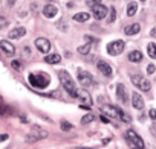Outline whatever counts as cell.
<instances>
[{
    "label": "cell",
    "instance_id": "9c48e42d",
    "mask_svg": "<svg viewBox=\"0 0 156 149\" xmlns=\"http://www.w3.org/2000/svg\"><path fill=\"white\" fill-rule=\"evenodd\" d=\"M48 137V132L46 131H40V132H34V134H28L26 135V143H35V141H38V140H43V138H46Z\"/></svg>",
    "mask_w": 156,
    "mask_h": 149
},
{
    "label": "cell",
    "instance_id": "30bf717a",
    "mask_svg": "<svg viewBox=\"0 0 156 149\" xmlns=\"http://www.w3.org/2000/svg\"><path fill=\"white\" fill-rule=\"evenodd\" d=\"M97 67H98V70L104 74V76H112V67L106 61H98L97 62Z\"/></svg>",
    "mask_w": 156,
    "mask_h": 149
},
{
    "label": "cell",
    "instance_id": "d590c367",
    "mask_svg": "<svg viewBox=\"0 0 156 149\" xmlns=\"http://www.w3.org/2000/svg\"><path fill=\"white\" fill-rule=\"evenodd\" d=\"M81 149H87V147H81Z\"/></svg>",
    "mask_w": 156,
    "mask_h": 149
},
{
    "label": "cell",
    "instance_id": "277c9868",
    "mask_svg": "<svg viewBox=\"0 0 156 149\" xmlns=\"http://www.w3.org/2000/svg\"><path fill=\"white\" fill-rule=\"evenodd\" d=\"M124 47H126L124 41H121V40L112 41V43H109V44H107V53H109V55H112V56H118V55H121V53H122Z\"/></svg>",
    "mask_w": 156,
    "mask_h": 149
},
{
    "label": "cell",
    "instance_id": "d6986e66",
    "mask_svg": "<svg viewBox=\"0 0 156 149\" xmlns=\"http://www.w3.org/2000/svg\"><path fill=\"white\" fill-rule=\"evenodd\" d=\"M44 61H46L48 64H58V62L61 61V56H60L58 53H52V55H48V56L44 58Z\"/></svg>",
    "mask_w": 156,
    "mask_h": 149
},
{
    "label": "cell",
    "instance_id": "4316f807",
    "mask_svg": "<svg viewBox=\"0 0 156 149\" xmlns=\"http://www.w3.org/2000/svg\"><path fill=\"white\" fill-rule=\"evenodd\" d=\"M6 25H8V20L5 17H0V29H3Z\"/></svg>",
    "mask_w": 156,
    "mask_h": 149
},
{
    "label": "cell",
    "instance_id": "6da1fadb",
    "mask_svg": "<svg viewBox=\"0 0 156 149\" xmlns=\"http://www.w3.org/2000/svg\"><path fill=\"white\" fill-rule=\"evenodd\" d=\"M58 78H60V82H61V85L64 87V90H66L72 98H75L76 85H75V82H73V79H72L70 74H69L66 70H60V71H58Z\"/></svg>",
    "mask_w": 156,
    "mask_h": 149
},
{
    "label": "cell",
    "instance_id": "83f0119b",
    "mask_svg": "<svg viewBox=\"0 0 156 149\" xmlns=\"http://www.w3.org/2000/svg\"><path fill=\"white\" fill-rule=\"evenodd\" d=\"M147 73H148V74H153V73H154V65H153V64H150V65L147 67Z\"/></svg>",
    "mask_w": 156,
    "mask_h": 149
},
{
    "label": "cell",
    "instance_id": "44dd1931",
    "mask_svg": "<svg viewBox=\"0 0 156 149\" xmlns=\"http://www.w3.org/2000/svg\"><path fill=\"white\" fill-rule=\"evenodd\" d=\"M136 11H138V5H136L135 2H130V3L127 5V15L132 17V15L136 14Z\"/></svg>",
    "mask_w": 156,
    "mask_h": 149
},
{
    "label": "cell",
    "instance_id": "52a82bcc",
    "mask_svg": "<svg viewBox=\"0 0 156 149\" xmlns=\"http://www.w3.org/2000/svg\"><path fill=\"white\" fill-rule=\"evenodd\" d=\"M92 12H94V17H95L97 20H103V18H106L109 9H107L104 5L98 3V5H94V6H92Z\"/></svg>",
    "mask_w": 156,
    "mask_h": 149
},
{
    "label": "cell",
    "instance_id": "ba28073f",
    "mask_svg": "<svg viewBox=\"0 0 156 149\" xmlns=\"http://www.w3.org/2000/svg\"><path fill=\"white\" fill-rule=\"evenodd\" d=\"M35 47L41 52V53H48L51 50V43L48 38H37L35 40Z\"/></svg>",
    "mask_w": 156,
    "mask_h": 149
},
{
    "label": "cell",
    "instance_id": "d4e9b609",
    "mask_svg": "<svg viewBox=\"0 0 156 149\" xmlns=\"http://www.w3.org/2000/svg\"><path fill=\"white\" fill-rule=\"evenodd\" d=\"M116 18V9L115 8H110V18H109V23H113Z\"/></svg>",
    "mask_w": 156,
    "mask_h": 149
},
{
    "label": "cell",
    "instance_id": "ffe728a7",
    "mask_svg": "<svg viewBox=\"0 0 156 149\" xmlns=\"http://www.w3.org/2000/svg\"><path fill=\"white\" fill-rule=\"evenodd\" d=\"M89 17H90V15H89L87 12H78V14L73 15V20H75V22H83V23H84V22L89 20Z\"/></svg>",
    "mask_w": 156,
    "mask_h": 149
},
{
    "label": "cell",
    "instance_id": "f1b7e54d",
    "mask_svg": "<svg viewBox=\"0 0 156 149\" xmlns=\"http://www.w3.org/2000/svg\"><path fill=\"white\" fill-rule=\"evenodd\" d=\"M98 3H101V0H89V5H90V6L98 5Z\"/></svg>",
    "mask_w": 156,
    "mask_h": 149
},
{
    "label": "cell",
    "instance_id": "8d00e7d4",
    "mask_svg": "<svg viewBox=\"0 0 156 149\" xmlns=\"http://www.w3.org/2000/svg\"><path fill=\"white\" fill-rule=\"evenodd\" d=\"M142 2H145V0H142Z\"/></svg>",
    "mask_w": 156,
    "mask_h": 149
},
{
    "label": "cell",
    "instance_id": "2e32d148",
    "mask_svg": "<svg viewBox=\"0 0 156 149\" xmlns=\"http://www.w3.org/2000/svg\"><path fill=\"white\" fill-rule=\"evenodd\" d=\"M75 98H80V99H83V101H86V104L87 105H90L92 104V99H90V94L86 91V90H78L76 88V93H75Z\"/></svg>",
    "mask_w": 156,
    "mask_h": 149
},
{
    "label": "cell",
    "instance_id": "8992f818",
    "mask_svg": "<svg viewBox=\"0 0 156 149\" xmlns=\"http://www.w3.org/2000/svg\"><path fill=\"white\" fill-rule=\"evenodd\" d=\"M78 81L83 87H90L95 84V79L92 78V74L87 71H78Z\"/></svg>",
    "mask_w": 156,
    "mask_h": 149
},
{
    "label": "cell",
    "instance_id": "5b68a950",
    "mask_svg": "<svg viewBox=\"0 0 156 149\" xmlns=\"http://www.w3.org/2000/svg\"><path fill=\"white\" fill-rule=\"evenodd\" d=\"M126 138H127V141H129L132 146H135V147H144V140H142L133 129H129V131L126 132Z\"/></svg>",
    "mask_w": 156,
    "mask_h": 149
},
{
    "label": "cell",
    "instance_id": "7a4b0ae2",
    "mask_svg": "<svg viewBox=\"0 0 156 149\" xmlns=\"http://www.w3.org/2000/svg\"><path fill=\"white\" fill-rule=\"evenodd\" d=\"M28 79H29L31 85L37 87V88H44L49 84V76L44 73H31Z\"/></svg>",
    "mask_w": 156,
    "mask_h": 149
},
{
    "label": "cell",
    "instance_id": "e0dca14e",
    "mask_svg": "<svg viewBox=\"0 0 156 149\" xmlns=\"http://www.w3.org/2000/svg\"><path fill=\"white\" fill-rule=\"evenodd\" d=\"M139 31H141V25H139V23L129 25V26H126V29H124V32H126L127 35H136Z\"/></svg>",
    "mask_w": 156,
    "mask_h": 149
},
{
    "label": "cell",
    "instance_id": "836d02e7",
    "mask_svg": "<svg viewBox=\"0 0 156 149\" xmlns=\"http://www.w3.org/2000/svg\"><path fill=\"white\" fill-rule=\"evenodd\" d=\"M5 113H6V111L3 110V107H2V105H0V114H5Z\"/></svg>",
    "mask_w": 156,
    "mask_h": 149
},
{
    "label": "cell",
    "instance_id": "4dcf8cb0",
    "mask_svg": "<svg viewBox=\"0 0 156 149\" xmlns=\"http://www.w3.org/2000/svg\"><path fill=\"white\" fill-rule=\"evenodd\" d=\"M5 140H8V134H2V135H0V141H5Z\"/></svg>",
    "mask_w": 156,
    "mask_h": 149
},
{
    "label": "cell",
    "instance_id": "cb8c5ba5",
    "mask_svg": "<svg viewBox=\"0 0 156 149\" xmlns=\"http://www.w3.org/2000/svg\"><path fill=\"white\" fill-rule=\"evenodd\" d=\"M89 50H90V46H89V44H84V46L78 47V53H80V55H87Z\"/></svg>",
    "mask_w": 156,
    "mask_h": 149
},
{
    "label": "cell",
    "instance_id": "d6a6232c",
    "mask_svg": "<svg viewBox=\"0 0 156 149\" xmlns=\"http://www.w3.org/2000/svg\"><path fill=\"white\" fill-rule=\"evenodd\" d=\"M16 3V0H8V6H14Z\"/></svg>",
    "mask_w": 156,
    "mask_h": 149
},
{
    "label": "cell",
    "instance_id": "e575fe53",
    "mask_svg": "<svg viewBox=\"0 0 156 149\" xmlns=\"http://www.w3.org/2000/svg\"><path fill=\"white\" fill-rule=\"evenodd\" d=\"M133 149H142V147H133Z\"/></svg>",
    "mask_w": 156,
    "mask_h": 149
},
{
    "label": "cell",
    "instance_id": "5bb4252c",
    "mask_svg": "<svg viewBox=\"0 0 156 149\" xmlns=\"http://www.w3.org/2000/svg\"><path fill=\"white\" fill-rule=\"evenodd\" d=\"M0 49H2L6 55H14V53H16V47H14L9 41H5V40L0 41Z\"/></svg>",
    "mask_w": 156,
    "mask_h": 149
},
{
    "label": "cell",
    "instance_id": "484cf974",
    "mask_svg": "<svg viewBox=\"0 0 156 149\" xmlns=\"http://www.w3.org/2000/svg\"><path fill=\"white\" fill-rule=\"evenodd\" d=\"M61 129L63 131H69V129H72V125L67 123V122H61Z\"/></svg>",
    "mask_w": 156,
    "mask_h": 149
},
{
    "label": "cell",
    "instance_id": "7402d4cb",
    "mask_svg": "<svg viewBox=\"0 0 156 149\" xmlns=\"http://www.w3.org/2000/svg\"><path fill=\"white\" fill-rule=\"evenodd\" d=\"M147 53H148V56L150 58H156V50H154V43H150L148 46H147Z\"/></svg>",
    "mask_w": 156,
    "mask_h": 149
},
{
    "label": "cell",
    "instance_id": "4fadbf2b",
    "mask_svg": "<svg viewBox=\"0 0 156 149\" xmlns=\"http://www.w3.org/2000/svg\"><path fill=\"white\" fill-rule=\"evenodd\" d=\"M57 12H58V9H57V6H54V5H46V6L43 8V15H44L46 18L55 17Z\"/></svg>",
    "mask_w": 156,
    "mask_h": 149
},
{
    "label": "cell",
    "instance_id": "7c38bea8",
    "mask_svg": "<svg viewBox=\"0 0 156 149\" xmlns=\"http://www.w3.org/2000/svg\"><path fill=\"white\" fill-rule=\"evenodd\" d=\"M132 104H133V108H136V110H142L144 108V99L141 98L139 93H133L132 94Z\"/></svg>",
    "mask_w": 156,
    "mask_h": 149
},
{
    "label": "cell",
    "instance_id": "3957f363",
    "mask_svg": "<svg viewBox=\"0 0 156 149\" xmlns=\"http://www.w3.org/2000/svg\"><path fill=\"white\" fill-rule=\"evenodd\" d=\"M130 81L133 82L135 87H138V88L142 90V91H148V90H150V82L142 76V74H132Z\"/></svg>",
    "mask_w": 156,
    "mask_h": 149
},
{
    "label": "cell",
    "instance_id": "9a60e30c",
    "mask_svg": "<svg viewBox=\"0 0 156 149\" xmlns=\"http://www.w3.org/2000/svg\"><path fill=\"white\" fill-rule=\"evenodd\" d=\"M26 34V29L25 28H16V29H12L11 32H9V38H12V40H19V38H22L23 35Z\"/></svg>",
    "mask_w": 156,
    "mask_h": 149
},
{
    "label": "cell",
    "instance_id": "1f68e13d",
    "mask_svg": "<svg viewBox=\"0 0 156 149\" xmlns=\"http://www.w3.org/2000/svg\"><path fill=\"white\" fill-rule=\"evenodd\" d=\"M12 67H14V68H19V67H20V62H19V61H12Z\"/></svg>",
    "mask_w": 156,
    "mask_h": 149
},
{
    "label": "cell",
    "instance_id": "8fae6325",
    "mask_svg": "<svg viewBox=\"0 0 156 149\" xmlns=\"http://www.w3.org/2000/svg\"><path fill=\"white\" fill-rule=\"evenodd\" d=\"M116 96H118V99L122 102V104H127V90H126V87L122 85V84H118L116 85Z\"/></svg>",
    "mask_w": 156,
    "mask_h": 149
},
{
    "label": "cell",
    "instance_id": "603a6c76",
    "mask_svg": "<svg viewBox=\"0 0 156 149\" xmlns=\"http://www.w3.org/2000/svg\"><path fill=\"white\" fill-rule=\"evenodd\" d=\"M94 120H95V116H94L92 113H89V114L83 116V119H81V123H83V125H87V123H90V122H94Z\"/></svg>",
    "mask_w": 156,
    "mask_h": 149
},
{
    "label": "cell",
    "instance_id": "ac0fdd59",
    "mask_svg": "<svg viewBox=\"0 0 156 149\" xmlns=\"http://www.w3.org/2000/svg\"><path fill=\"white\" fill-rule=\"evenodd\" d=\"M129 61H132V62H141L142 61V53L139 50H132L129 53Z\"/></svg>",
    "mask_w": 156,
    "mask_h": 149
},
{
    "label": "cell",
    "instance_id": "f546056e",
    "mask_svg": "<svg viewBox=\"0 0 156 149\" xmlns=\"http://www.w3.org/2000/svg\"><path fill=\"white\" fill-rule=\"evenodd\" d=\"M150 117H151V120L156 119V113H154V110H150Z\"/></svg>",
    "mask_w": 156,
    "mask_h": 149
}]
</instances>
